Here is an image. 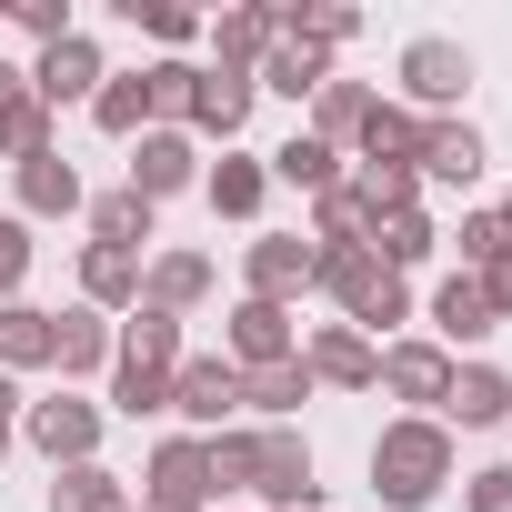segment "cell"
I'll return each instance as SVG.
<instances>
[{
	"instance_id": "cell-18",
	"label": "cell",
	"mask_w": 512,
	"mask_h": 512,
	"mask_svg": "<svg viewBox=\"0 0 512 512\" xmlns=\"http://www.w3.org/2000/svg\"><path fill=\"white\" fill-rule=\"evenodd\" d=\"M352 151H362L372 171H412V161H422V121H412L402 101H372L362 131H352Z\"/></svg>"
},
{
	"instance_id": "cell-37",
	"label": "cell",
	"mask_w": 512,
	"mask_h": 512,
	"mask_svg": "<svg viewBox=\"0 0 512 512\" xmlns=\"http://www.w3.org/2000/svg\"><path fill=\"white\" fill-rule=\"evenodd\" d=\"M111 412H121V422H151V412H171V372L111 362Z\"/></svg>"
},
{
	"instance_id": "cell-16",
	"label": "cell",
	"mask_w": 512,
	"mask_h": 512,
	"mask_svg": "<svg viewBox=\"0 0 512 512\" xmlns=\"http://www.w3.org/2000/svg\"><path fill=\"white\" fill-rule=\"evenodd\" d=\"M251 101H262V81L251 71H201V91H191V131H211V141H241V121H251Z\"/></svg>"
},
{
	"instance_id": "cell-3",
	"label": "cell",
	"mask_w": 512,
	"mask_h": 512,
	"mask_svg": "<svg viewBox=\"0 0 512 512\" xmlns=\"http://www.w3.org/2000/svg\"><path fill=\"white\" fill-rule=\"evenodd\" d=\"M452 482V422H382V442H372V492L392 502V512H422L432 492Z\"/></svg>"
},
{
	"instance_id": "cell-1",
	"label": "cell",
	"mask_w": 512,
	"mask_h": 512,
	"mask_svg": "<svg viewBox=\"0 0 512 512\" xmlns=\"http://www.w3.org/2000/svg\"><path fill=\"white\" fill-rule=\"evenodd\" d=\"M211 482H221V492H262L272 512H322V472H312V442H302L292 422L211 432Z\"/></svg>"
},
{
	"instance_id": "cell-40",
	"label": "cell",
	"mask_w": 512,
	"mask_h": 512,
	"mask_svg": "<svg viewBox=\"0 0 512 512\" xmlns=\"http://www.w3.org/2000/svg\"><path fill=\"white\" fill-rule=\"evenodd\" d=\"M21 282H31V221L0 211V302H21Z\"/></svg>"
},
{
	"instance_id": "cell-6",
	"label": "cell",
	"mask_w": 512,
	"mask_h": 512,
	"mask_svg": "<svg viewBox=\"0 0 512 512\" xmlns=\"http://www.w3.org/2000/svg\"><path fill=\"white\" fill-rule=\"evenodd\" d=\"M452 352L442 342H382V392L392 402H412V422H442V402H452Z\"/></svg>"
},
{
	"instance_id": "cell-34",
	"label": "cell",
	"mask_w": 512,
	"mask_h": 512,
	"mask_svg": "<svg viewBox=\"0 0 512 512\" xmlns=\"http://www.w3.org/2000/svg\"><path fill=\"white\" fill-rule=\"evenodd\" d=\"M91 241H111V251H141V241H151V201H141L131 181H121V191H101V201H91Z\"/></svg>"
},
{
	"instance_id": "cell-44",
	"label": "cell",
	"mask_w": 512,
	"mask_h": 512,
	"mask_svg": "<svg viewBox=\"0 0 512 512\" xmlns=\"http://www.w3.org/2000/svg\"><path fill=\"white\" fill-rule=\"evenodd\" d=\"M0 432H21V382L0 372Z\"/></svg>"
},
{
	"instance_id": "cell-35",
	"label": "cell",
	"mask_w": 512,
	"mask_h": 512,
	"mask_svg": "<svg viewBox=\"0 0 512 512\" xmlns=\"http://www.w3.org/2000/svg\"><path fill=\"white\" fill-rule=\"evenodd\" d=\"M41 151H51V111H41L31 91H11V101H0V161L21 171V161H41Z\"/></svg>"
},
{
	"instance_id": "cell-15",
	"label": "cell",
	"mask_w": 512,
	"mask_h": 512,
	"mask_svg": "<svg viewBox=\"0 0 512 512\" xmlns=\"http://www.w3.org/2000/svg\"><path fill=\"white\" fill-rule=\"evenodd\" d=\"M111 312H51V362H61V382H91V372H111Z\"/></svg>"
},
{
	"instance_id": "cell-32",
	"label": "cell",
	"mask_w": 512,
	"mask_h": 512,
	"mask_svg": "<svg viewBox=\"0 0 512 512\" xmlns=\"http://www.w3.org/2000/svg\"><path fill=\"white\" fill-rule=\"evenodd\" d=\"M151 91V131H191V91H201V61H151L141 71Z\"/></svg>"
},
{
	"instance_id": "cell-8",
	"label": "cell",
	"mask_w": 512,
	"mask_h": 512,
	"mask_svg": "<svg viewBox=\"0 0 512 512\" xmlns=\"http://www.w3.org/2000/svg\"><path fill=\"white\" fill-rule=\"evenodd\" d=\"M21 432H31V452H51V472H71V462L101 452V402H81V392L21 402Z\"/></svg>"
},
{
	"instance_id": "cell-24",
	"label": "cell",
	"mask_w": 512,
	"mask_h": 512,
	"mask_svg": "<svg viewBox=\"0 0 512 512\" xmlns=\"http://www.w3.org/2000/svg\"><path fill=\"white\" fill-rule=\"evenodd\" d=\"M312 402V362L292 352V362H262V372H241V412H262V422H292Z\"/></svg>"
},
{
	"instance_id": "cell-27",
	"label": "cell",
	"mask_w": 512,
	"mask_h": 512,
	"mask_svg": "<svg viewBox=\"0 0 512 512\" xmlns=\"http://www.w3.org/2000/svg\"><path fill=\"white\" fill-rule=\"evenodd\" d=\"M372 101H382V91H362V81H342V71H332V81L312 91V141H322V151H342V141L362 131V111H372Z\"/></svg>"
},
{
	"instance_id": "cell-4",
	"label": "cell",
	"mask_w": 512,
	"mask_h": 512,
	"mask_svg": "<svg viewBox=\"0 0 512 512\" xmlns=\"http://www.w3.org/2000/svg\"><path fill=\"white\" fill-rule=\"evenodd\" d=\"M211 502H221V482H211V442L171 432V442L151 452V472H141V512H211Z\"/></svg>"
},
{
	"instance_id": "cell-28",
	"label": "cell",
	"mask_w": 512,
	"mask_h": 512,
	"mask_svg": "<svg viewBox=\"0 0 512 512\" xmlns=\"http://www.w3.org/2000/svg\"><path fill=\"white\" fill-rule=\"evenodd\" d=\"M262 171H272V181H292V191H312V201H322V191H342V151H322L312 131H292Z\"/></svg>"
},
{
	"instance_id": "cell-33",
	"label": "cell",
	"mask_w": 512,
	"mask_h": 512,
	"mask_svg": "<svg viewBox=\"0 0 512 512\" xmlns=\"http://www.w3.org/2000/svg\"><path fill=\"white\" fill-rule=\"evenodd\" d=\"M91 121H101L111 141H141V131H151V91H141V71H111L101 101H91Z\"/></svg>"
},
{
	"instance_id": "cell-43",
	"label": "cell",
	"mask_w": 512,
	"mask_h": 512,
	"mask_svg": "<svg viewBox=\"0 0 512 512\" xmlns=\"http://www.w3.org/2000/svg\"><path fill=\"white\" fill-rule=\"evenodd\" d=\"M462 502H472V512H512V462L472 472V482H462Z\"/></svg>"
},
{
	"instance_id": "cell-26",
	"label": "cell",
	"mask_w": 512,
	"mask_h": 512,
	"mask_svg": "<svg viewBox=\"0 0 512 512\" xmlns=\"http://www.w3.org/2000/svg\"><path fill=\"white\" fill-rule=\"evenodd\" d=\"M111 362H141V372H181V322L141 302V312L121 322V342H111Z\"/></svg>"
},
{
	"instance_id": "cell-9",
	"label": "cell",
	"mask_w": 512,
	"mask_h": 512,
	"mask_svg": "<svg viewBox=\"0 0 512 512\" xmlns=\"http://www.w3.org/2000/svg\"><path fill=\"white\" fill-rule=\"evenodd\" d=\"M241 282H251V302H282V312H292V302L312 292V241H302V231H262V241L241 251Z\"/></svg>"
},
{
	"instance_id": "cell-38",
	"label": "cell",
	"mask_w": 512,
	"mask_h": 512,
	"mask_svg": "<svg viewBox=\"0 0 512 512\" xmlns=\"http://www.w3.org/2000/svg\"><path fill=\"white\" fill-rule=\"evenodd\" d=\"M312 241H322V251H332V241H372V211H362V201H352V181H342V191H322V201H312Z\"/></svg>"
},
{
	"instance_id": "cell-20",
	"label": "cell",
	"mask_w": 512,
	"mask_h": 512,
	"mask_svg": "<svg viewBox=\"0 0 512 512\" xmlns=\"http://www.w3.org/2000/svg\"><path fill=\"white\" fill-rule=\"evenodd\" d=\"M442 422H462V432H492V422H512V372H492V362H462V372H452V402H442Z\"/></svg>"
},
{
	"instance_id": "cell-21",
	"label": "cell",
	"mask_w": 512,
	"mask_h": 512,
	"mask_svg": "<svg viewBox=\"0 0 512 512\" xmlns=\"http://www.w3.org/2000/svg\"><path fill=\"white\" fill-rule=\"evenodd\" d=\"M272 41H282V11H262V0H241V11H221V21H211L221 71H262V61H272Z\"/></svg>"
},
{
	"instance_id": "cell-46",
	"label": "cell",
	"mask_w": 512,
	"mask_h": 512,
	"mask_svg": "<svg viewBox=\"0 0 512 512\" xmlns=\"http://www.w3.org/2000/svg\"><path fill=\"white\" fill-rule=\"evenodd\" d=\"M492 221H502V241H512V191H502V211H492Z\"/></svg>"
},
{
	"instance_id": "cell-22",
	"label": "cell",
	"mask_w": 512,
	"mask_h": 512,
	"mask_svg": "<svg viewBox=\"0 0 512 512\" xmlns=\"http://www.w3.org/2000/svg\"><path fill=\"white\" fill-rule=\"evenodd\" d=\"M81 302H91V312H141V251L91 241V251H81Z\"/></svg>"
},
{
	"instance_id": "cell-14",
	"label": "cell",
	"mask_w": 512,
	"mask_h": 512,
	"mask_svg": "<svg viewBox=\"0 0 512 512\" xmlns=\"http://www.w3.org/2000/svg\"><path fill=\"white\" fill-rule=\"evenodd\" d=\"M412 181L472 191V181H482V131H472V121H422V161H412Z\"/></svg>"
},
{
	"instance_id": "cell-36",
	"label": "cell",
	"mask_w": 512,
	"mask_h": 512,
	"mask_svg": "<svg viewBox=\"0 0 512 512\" xmlns=\"http://www.w3.org/2000/svg\"><path fill=\"white\" fill-rule=\"evenodd\" d=\"M372 251H382V272H422L432 251H442V231H432L422 211H402V221H382V231H372Z\"/></svg>"
},
{
	"instance_id": "cell-47",
	"label": "cell",
	"mask_w": 512,
	"mask_h": 512,
	"mask_svg": "<svg viewBox=\"0 0 512 512\" xmlns=\"http://www.w3.org/2000/svg\"><path fill=\"white\" fill-rule=\"evenodd\" d=\"M0 462H11V432H0Z\"/></svg>"
},
{
	"instance_id": "cell-41",
	"label": "cell",
	"mask_w": 512,
	"mask_h": 512,
	"mask_svg": "<svg viewBox=\"0 0 512 512\" xmlns=\"http://www.w3.org/2000/svg\"><path fill=\"white\" fill-rule=\"evenodd\" d=\"M11 31H31V41L51 51V41H71L81 21H71V0H11Z\"/></svg>"
},
{
	"instance_id": "cell-10",
	"label": "cell",
	"mask_w": 512,
	"mask_h": 512,
	"mask_svg": "<svg viewBox=\"0 0 512 512\" xmlns=\"http://www.w3.org/2000/svg\"><path fill=\"white\" fill-rule=\"evenodd\" d=\"M101 81H111V71H101V41H91V31H71V41H51V51L31 61V101H41V111L101 101Z\"/></svg>"
},
{
	"instance_id": "cell-11",
	"label": "cell",
	"mask_w": 512,
	"mask_h": 512,
	"mask_svg": "<svg viewBox=\"0 0 512 512\" xmlns=\"http://www.w3.org/2000/svg\"><path fill=\"white\" fill-rule=\"evenodd\" d=\"M191 181H201V151H191V131H141V141H131V191H141L151 211H161L171 191H191Z\"/></svg>"
},
{
	"instance_id": "cell-29",
	"label": "cell",
	"mask_w": 512,
	"mask_h": 512,
	"mask_svg": "<svg viewBox=\"0 0 512 512\" xmlns=\"http://www.w3.org/2000/svg\"><path fill=\"white\" fill-rule=\"evenodd\" d=\"M51 512H141V502H131V482H121V472H101V462H71V472L51 482Z\"/></svg>"
},
{
	"instance_id": "cell-31",
	"label": "cell",
	"mask_w": 512,
	"mask_h": 512,
	"mask_svg": "<svg viewBox=\"0 0 512 512\" xmlns=\"http://www.w3.org/2000/svg\"><path fill=\"white\" fill-rule=\"evenodd\" d=\"M262 91H282V101H312L322 81H332V51H302V41H272V61L251 71Z\"/></svg>"
},
{
	"instance_id": "cell-45",
	"label": "cell",
	"mask_w": 512,
	"mask_h": 512,
	"mask_svg": "<svg viewBox=\"0 0 512 512\" xmlns=\"http://www.w3.org/2000/svg\"><path fill=\"white\" fill-rule=\"evenodd\" d=\"M11 91H31V71H11V61H0V101H11Z\"/></svg>"
},
{
	"instance_id": "cell-7",
	"label": "cell",
	"mask_w": 512,
	"mask_h": 512,
	"mask_svg": "<svg viewBox=\"0 0 512 512\" xmlns=\"http://www.w3.org/2000/svg\"><path fill=\"white\" fill-rule=\"evenodd\" d=\"M171 412L191 422V442H211V432H231V412H241V372L221 362V352H181V372H171Z\"/></svg>"
},
{
	"instance_id": "cell-5",
	"label": "cell",
	"mask_w": 512,
	"mask_h": 512,
	"mask_svg": "<svg viewBox=\"0 0 512 512\" xmlns=\"http://www.w3.org/2000/svg\"><path fill=\"white\" fill-rule=\"evenodd\" d=\"M462 91H472V51L462 41H412L402 51V111L412 121H452Z\"/></svg>"
},
{
	"instance_id": "cell-19",
	"label": "cell",
	"mask_w": 512,
	"mask_h": 512,
	"mask_svg": "<svg viewBox=\"0 0 512 512\" xmlns=\"http://www.w3.org/2000/svg\"><path fill=\"white\" fill-rule=\"evenodd\" d=\"M432 332H442V352H452V342H492L502 312H492V292H482L472 272H452V282L432 292Z\"/></svg>"
},
{
	"instance_id": "cell-39",
	"label": "cell",
	"mask_w": 512,
	"mask_h": 512,
	"mask_svg": "<svg viewBox=\"0 0 512 512\" xmlns=\"http://www.w3.org/2000/svg\"><path fill=\"white\" fill-rule=\"evenodd\" d=\"M452 251H462V272H492L502 251H512V241H502V221H492V211H462V231H452Z\"/></svg>"
},
{
	"instance_id": "cell-25",
	"label": "cell",
	"mask_w": 512,
	"mask_h": 512,
	"mask_svg": "<svg viewBox=\"0 0 512 512\" xmlns=\"http://www.w3.org/2000/svg\"><path fill=\"white\" fill-rule=\"evenodd\" d=\"M201 201H211L221 221H251V211H262V201H272V171H262V161H251V151H231L221 171H201Z\"/></svg>"
},
{
	"instance_id": "cell-23",
	"label": "cell",
	"mask_w": 512,
	"mask_h": 512,
	"mask_svg": "<svg viewBox=\"0 0 512 512\" xmlns=\"http://www.w3.org/2000/svg\"><path fill=\"white\" fill-rule=\"evenodd\" d=\"M201 292H211V251H161V262H141V302H151V312L181 322Z\"/></svg>"
},
{
	"instance_id": "cell-30",
	"label": "cell",
	"mask_w": 512,
	"mask_h": 512,
	"mask_svg": "<svg viewBox=\"0 0 512 512\" xmlns=\"http://www.w3.org/2000/svg\"><path fill=\"white\" fill-rule=\"evenodd\" d=\"M51 362V312H31V302H0V372H41Z\"/></svg>"
},
{
	"instance_id": "cell-17",
	"label": "cell",
	"mask_w": 512,
	"mask_h": 512,
	"mask_svg": "<svg viewBox=\"0 0 512 512\" xmlns=\"http://www.w3.org/2000/svg\"><path fill=\"white\" fill-rule=\"evenodd\" d=\"M11 191H21V221H71V211H81V171L61 161V141H51L41 161H21Z\"/></svg>"
},
{
	"instance_id": "cell-2",
	"label": "cell",
	"mask_w": 512,
	"mask_h": 512,
	"mask_svg": "<svg viewBox=\"0 0 512 512\" xmlns=\"http://www.w3.org/2000/svg\"><path fill=\"white\" fill-rule=\"evenodd\" d=\"M312 292H332L342 302V322L372 342V332H392V322H412V292H402V272H382V251L372 241H312Z\"/></svg>"
},
{
	"instance_id": "cell-13",
	"label": "cell",
	"mask_w": 512,
	"mask_h": 512,
	"mask_svg": "<svg viewBox=\"0 0 512 512\" xmlns=\"http://www.w3.org/2000/svg\"><path fill=\"white\" fill-rule=\"evenodd\" d=\"M302 362H312V382H332V392H372V382H382V342H362L352 322H322Z\"/></svg>"
},
{
	"instance_id": "cell-42",
	"label": "cell",
	"mask_w": 512,
	"mask_h": 512,
	"mask_svg": "<svg viewBox=\"0 0 512 512\" xmlns=\"http://www.w3.org/2000/svg\"><path fill=\"white\" fill-rule=\"evenodd\" d=\"M121 11H131V21L151 31V41H171V51H181V41H201V21L181 11V0H121Z\"/></svg>"
},
{
	"instance_id": "cell-12",
	"label": "cell",
	"mask_w": 512,
	"mask_h": 512,
	"mask_svg": "<svg viewBox=\"0 0 512 512\" xmlns=\"http://www.w3.org/2000/svg\"><path fill=\"white\" fill-rule=\"evenodd\" d=\"M292 352L302 342H292V312L282 302H251V292L231 302V352H221L231 372H262V362H292Z\"/></svg>"
}]
</instances>
